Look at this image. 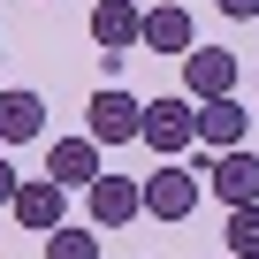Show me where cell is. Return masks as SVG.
<instances>
[{
  "mask_svg": "<svg viewBox=\"0 0 259 259\" xmlns=\"http://www.w3.org/2000/svg\"><path fill=\"white\" fill-rule=\"evenodd\" d=\"M138 107L145 99H130L122 84H99L92 99H84V138L107 153V145H138Z\"/></svg>",
  "mask_w": 259,
  "mask_h": 259,
  "instance_id": "obj_3",
  "label": "cell"
},
{
  "mask_svg": "<svg viewBox=\"0 0 259 259\" xmlns=\"http://www.w3.org/2000/svg\"><path fill=\"white\" fill-rule=\"evenodd\" d=\"M244 130H251V114H244V99H236V92H221V99H198V145H206V153H229V145H244Z\"/></svg>",
  "mask_w": 259,
  "mask_h": 259,
  "instance_id": "obj_8",
  "label": "cell"
},
{
  "mask_svg": "<svg viewBox=\"0 0 259 259\" xmlns=\"http://www.w3.org/2000/svg\"><path fill=\"white\" fill-rule=\"evenodd\" d=\"M46 176H54L61 191H84V183L99 176V145H92V138H54V145H46Z\"/></svg>",
  "mask_w": 259,
  "mask_h": 259,
  "instance_id": "obj_11",
  "label": "cell"
},
{
  "mask_svg": "<svg viewBox=\"0 0 259 259\" xmlns=\"http://www.w3.org/2000/svg\"><path fill=\"white\" fill-rule=\"evenodd\" d=\"M138 145L160 153V160H183V153L198 145V99H191V92L145 99V107H138Z\"/></svg>",
  "mask_w": 259,
  "mask_h": 259,
  "instance_id": "obj_1",
  "label": "cell"
},
{
  "mask_svg": "<svg viewBox=\"0 0 259 259\" xmlns=\"http://www.w3.org/2000/svg\"><path fill=\"white\" fill-rule=\"evenodd\" d=\"M84 198H92V229H122V221H138L145 206H138V183H130V176H92L84 183Z\"/></svg>",
  "mask_w": 259,
  "mask_h": 259,
  "instance_id": "obj_9",
  "label": "cell"
},
{
  "mask_svg": "<svg viewBox=\"0 0 259 259\" xmlns=\"http://www.w3.org/2000/svg\"><path fill=\"white\" fill-rule=\"evenodd\" d=\"M138 46H145V54H168V61L191 54V46H198V38H191V8H183V0L145 8V16H138Z\"/></svg>",
  "mask_w": 259,
  "mask_h": 259,
  "instance_id": "obj_4",
  "label": "cell"
},
{
  "mask_svg": "<svg viewBox=\"0 0 259 259\" xmlns=\"http://www.w3.org/2000/svg\"><path fill=\"white\" fill-rule=\"evenodd\" d=\"M183 92H191V99H221V92H236V54H221V46H191V54H183Z\"/></svg>",
  "mask_w": 259,
  "mask_h": 259,
  "instance_id": "obj_10",
  "label": "cell"
},
{
  "mask_svg": "<svg viewBox=\"0 0 259 259\" xmlns=\"http://www.w3.org/2000/svg\"><path fill=\"white\" fill-rule=\"evenodd\" d=\"M198 198H206V176H198V168H183V160H160V168L138 183V206H145L153 221H168V229H176V221H191V213H198Z\"/></svg>",
  "mask_w": 259,
  "mask_h": 259,
  "instance_id": "obj_2",
  "label": "cell"
},
{
  "mask_svg": "<svg viewBox=\"0 0 259 259\" xmlns=\"http://www.w3.org/2000/svg\"><path fill=\"white\" fill-rule=\"evenodd\" d=\"M138 16H145L138 0H99V8H92V46H99V61H107V69H114L130 46H138Z\"/></svg>",
  "mask_w": 259,
  "mask_h": 259,
  "instance_id": "obj_7",
  "label": "cell"
},
{
  "mask_svg": "<svg viewBox=\"0 0 259 259\" xmlns=\"http://www.w3.org/2000/svg\"><path fill=\"white\" fill-rule=\"evenodd\" d=\"M46 8H54V0H46Z\"/></svg>",
  "mask_w": 259,
  "mask_h": 259,
  "instance_id": "obj_17",
  "label": "cell"
},
{
  "mask_svg": "<svg viewBox=\"0 0 259 259\" xmlns=\"http://www.w3.org/2000/svg\"><path fill=\"white\" fill-rule=\"evenodd\" d=\"M206 191H213L221 206H244V198H259V153H244V145L213 153V160H206Z\"/></svg>",
  "mask_w": 259,
  "mask_h": 259,
  "instance_id": "obj_6",
  "label": "cell"
},
{
  "mask_svg": "<svg viewBox=\"0 0 259 259\" xmlns=\"http://www.w3.org/2000/svg\"><path fill=\"white\" fill-rule=\"evenodd\" d=\"M221 244H229V259H259V198L229 206V229H221Z\"/></svg>",
  "mask_w": 259,
  "mask_h": 259,
  "instance_id": "obj_13",
  "label": "cell"
},
{
  "mask_svg": "<svg viewBox=\"0 0 259 259\" xmlns=\"http://www.w3.org/2000/svg\"><path fill=\"white\" fill-rule=\"evenodd\" d=\"M46 259H99V229H69V221H54V229H46Z\"/></svg>",
  "mask_w": 259,
  "mask_h": 259,
  "instance_id": "obj_14",
  "label": "cell"
},
{
  "mask_svg": "<svg viewBox=\"0 0 259 259\" xmlns=\"http://www.w3.org/2000/svg\"><path fill=\"white\" fill-rule=\"evenodd\" d=\"M46 138V99L38 92H0V145H31Z\"/></svg>",
  "mask_w": 259,
  "mask_h": 259,
  "instance_id": "obj_12",
  "label": "cell"
},
{
  "mask_svg": "<svg viewBox=\"0 0 259 259\" xmlns=\"http://www.w3.org/2000/svg\"><path fill=\"white\" fill-rule=\"evenodd\" d=\"M213 8H221V16H236V23H251V16H259V0H213Z\"/></svg>",
  "mask_w": 259,
  "mask_h": 259,
  "instance_id": "obj_15",
  "label": "cell"
},
{
  "mask_svg": "<svg viewBox=\"0 0 259 259\" xmlns=\"http://www.w3.org/2000/svg\"><path fill=\"white\" fill-rule=\"evenodd\" d=\"M16 183H23V176H16L8 160H0V206H8V198H16Z\"/></svg>",
  "mask_w": 259,
  "mask_h": 259,
  "instance_id": "obj_16",
  "label": "cell"
},
{
  "mask_svg": "<svg viewBox=\"0 0 259 259\" xmlns=\"http://www.w3.org/2000/svg\"><path fill=\"white\" fill-rule=\"evenodd\" d=\"M8 213L31 229V236H46L54 221H69V191L54 183V176H31V183H16V198H8Z\"/></svg>",
  "mask_w": 259,
  "mask_h": 259,
  "instance_id": "obj_5",
  "label": "cell"
}]
</instances>
